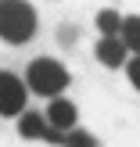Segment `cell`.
<instances>
[{
	"instance_id": "obj_1",
	"label": "cell",
	"mask_w": 140,
	"mask_h": 147,
	"mask_svg": "<svg viewBox=\"0 0 140 147\" xmlns=\"http://www.w3.org/2000/svg\"><path fill=\"white\" fill-rule=\"evenodd\" d=\"M36 32V11L22 0H0V40L25 43Z\"/></svg>"
},
{
	"instance_id": "obj_2",
	"label": "cell",
	"mask_w": 140,
	"mask_h": 147,
	"mask_svg": "<svg viewBox=\"0 0 140 147\" xmlns=\"http://www.w3.org/2000/svg\"><path fill=\"white\" fill-rule=\"evenodd\" d=\"M25 86L32 93H40V97L57 100L61 90L68 86V72H65V65H57L54 57H36V61L29 65V72H25Z\"/></svg>"
},
{
	"instance_id": "obj_3",
	"label": "cell",
	"mask_w": 140,
	"mask_h": 147,
	"mask_svg": "<svg viewBox=\"0 0 140 147\" xmlns=\"http://www.w3.org/2000/svg\"><path fill=\"white\" fill-rule=\"evenodd\" d=\"M25 97H29V86L22 83L18 76L11 72H0V115H25Z\"/></svg>"
},
{
	"instance_id": "obj_4",
	"label": "cell",
	"mask_w": 140,
	"mask_h": 147,
	"mask_svg": "<svg viewBox=\"0 0 140 147\" xmlns=\"http://www.w3.org/2000/svg\"><path fill=\"white\" fill-rule=\"evenodd\" d=\"M43 115H47V126L54 129V133H72V129H76V119H79L76 104H72V100H65V97L50 100V108H47Z\"/></svg>"
},
{
	"instance_id": "obj_5",
	"label": "cell",
	"mask_w": 140,
	"mask_h": 147,
	"mask_svg": "<svg viewBox=\"0 0 140 147\" xmlns=\"http://www.w3.org/2000/svg\"><path fill=\"white\" fill-rule=\"evenodd\" d=\"M126 43H122V36L119 40H101L97 43V57H101V65H104V68H122V65H126Z\"/></svg>"
},
{
	"instance_id": "obj_6",
	"label": "cell",
	"mask_w": 140,
	"mask_h": 147,
	"mask_svg": "<svg viewBox=\"0 0 140 147\" xmlns=\"http://www.w3.org/2000/svg\"><path fill=\"white\" fill-rule=\"evenodd\" d=\"M18 133L25 136V140H47L50 126H47V115H36V111H25L18 119Z\"/></svg>"
},
{
	"instance_id": "obj_7",
	"label": "cell",
	"mask_w": 140,
	"mask_h": 147,
	"mask_svg": "<svg viewBox=\"0 0 140 147\" xmlns=\"http://www.w3.org/2000/svg\"><path fill=\"white\" fill-rule=\"evenodd\" d=\"M97 29L104 32V40H119L122 36V14L119 11H101L97 14Z\"/></svg>"
},
{
	"instance_id": "obj_8",
	"label": "cell",
	"mask_w": 140,
	"mask_h": 147,
	"mask_svg": "<svg viewBox=\"0 0 140 147\" xmlns=\"http://www.w3.org/2000/svg\"><path fill=\"white\" fill-rule=\"evenodd\" d=\"M122 43H126V50L140 54V14L122 18Z\"/></svg>"
},
{
	"instance_id": "obj_9",
	"label": "cell",
	"mask_w": 140,
	"mask_h": 147,
	"mask_svg": "<svg viewBox=\"0 0 140 147\" xmlns=\"http://www.w3.org/2000/svg\"><path fill=\"white\" fill-rule=\"evenodd\" d=\"M61 147H101V144H97V136L83 133V129H72V133H65Z\"/></svg>"
},
{
	"instance_id": "obj_10",
	"label": "cell",
	"mask_w": 140,
	"mask_h": 147,
	"mask_svg": "<svg viewBox=\"0 0 140 147\" xmlns=\"http://www.w3.org/2000/svg\"><path fill=\"white\" fill-rule=\"evenodd\" d=\"M126 72H129V83H133L137 90H140V57H133V61L126 65Z\"/></svg>"
}]
</instances>
